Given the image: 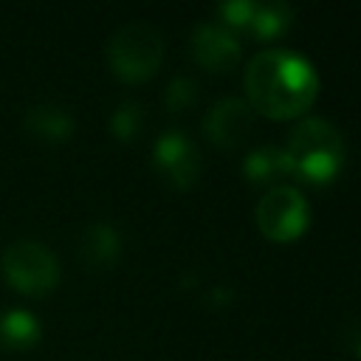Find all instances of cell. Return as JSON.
<instances>
[{
	"instance_id": "1",
	"label": "cell",
	"mask_w": 361,
	"mask_h": 361,
	"mask_svg": "<svg viewBox=\"0 0 361 361\" xmlns=\"http://www.w3.org/2000/svg\"><path fill=\"white\" fill-rule=\"evenodd\" d=\"M319 79L310 62L288 48H265L245 68V93L254 110L285 118L310 107Z\"/></svg>"
},
{
	"instance_id": "2",
	"label": "cell",
	"mask_w": 361,
	"mask_h": 361,
	"mask_svg": "<svg viewBox=\"0 0 361 361\" xmlns=\"http://www.w3.org/2000/svg\"><path fill=\"white\" fill-rule=\"evenodd\" d=\"M285 152L293 172L310 180H330L344 161V141L330 121L305 118L290 130Z\"/></svg>"
},
{
	"instance_id": "3",
	"label": "cell",
	"mask_w": 361,
	"mask_h": 361,
	"mask_svg": "<svg viewBox=\"0 0 361 361\" xmlns=\"http://www.w3.org/2000/svg\"><path fill=\"white\" fill-rule=\"evenodd\" d=\"M164 56V39L158 28L144 20L121 25L107 42V59L113 71L124 79H144L149 76Z\"/></svg>"
},
{
	"instance_id": "4",
	"label": "cell",
	"mask_w": 361,
	"mask_h": 361,
	"mask_svg": "<svg viewBox=\"0 0 361 361\" xmlns=\"http://www.w3.org/2000/svg\"><path fill=\"white\" fill-rule=\"evenodd\" d=\"M3 274L23 293H45L59 279V259L54 251L31 237H20L3 248Z\"/></svg>"
},
{
	"instance_id": "5",
	"label": "cell",
	"mask_w": 361,
	"mask_h": 361,
	"mask_svg": "<svg viewBox=\"0 0 361 361\" xmlns=\"http://www.w3.org/2000/svg\"><path fill=\"white\" fill-rule=\"evenodd\" d=\"M307 200L296 186H271L257 203V223L271 240H293L307 226Z\"/></svg>"
},
{
	"instance_id": "6",
	"label": "cell",
	"mask_w": 361,
	"mask_h": 361,
	"mask_svg": "<svg viewBox=\"0 0 361 361\" xmlns=\"http://www.w3.org/2000/svg\"><path fill=\"white\" fill-rule=\"evenodd\" d=\"M254 127V107L243 99L226 96L212 104L206 116V133L220 147H237L245 141V135Z\"/></svg>"
},
{
	"instance_id": "7",
	"label": "cell",
	"mask_w": 361,
	"mask_h": 361,
	"mask_svg": "<svg viewBox=\"0 0 361 361\" xmlns=\"http://www.w3.org/2000/svg\"><path fill=\"white\" fill-rule=\"evenodd\" d=\"M192 54L209 71H223L237 62L240 45L234 34L220 23H197L192 31Z\"/></svg>"
},
{
	"instance_id": "8",
	"label": "cell",
	"mask_w": 361,
	"mask_h": 361,
	"mask_svg": "<svg viewBox=\"0 0 361 361\" xmlns=\"http://www.w3.org/2000/svg\"><path fill=\"white\" fill-rule=\"evenodd\" d=\"M155 164L164 169V175L178 183L186 186L195 180L197 175V152L192 147V141L186 138V133L180 130H166L158 141H155Z\"/></svg>"
},
{
	"instance_id": "9",
	"label": "cell",
	"mask_w": 361,
	"mask_h": 361,
	"mask_svg": "<svg viewBox=\"0 0 361 361\" xmlns=\"http://www.w3.org/2000/svg\"><path fill=\"white\" fill-rule=\"evenodd\" d=\"M121 251V234L113 223H90L79 234V257L87 268H107Z\"/></svg>"
},
{
	"instance_id": "10",
	"label": "cell",
	"mask_w": 361,
	"mask_h": 361,
	"mask_svg": "<svg viewBox=\"0 0 361 361\" xmlns=\"http://www.w3.org/2000/svg\"><path fill=\"white\" fill-rule=\"evenodd\" d=\"M25 130L39 138V141H65L71 133H73V116L68 107L56 104V102H39L34 107L25 110V118H23Z\"/></svg>"
},
{
	"instance_id": "11",
	"label": "cell",
	"mask_w": 361,
	"mask_h": 361,
	"mask_svg": "<svg viewBox=\"0 0 361 361\" xmlns=\"http://www.w3.org/2000/svg\"><path fill=\"white\" fill-rule=\"evenodd\" d=\"M42 333L39 319L25 307H8L0 313V344L11 350H25L37 344Z\"/></svg>"
},
{
	"instance_id": "12",
	"label": "cell",
	"mask_w": 361,
	"mask_h": 361,
	"mask_svg": "<svg viewBox=\"0 0 361 361\" xmlns=\"http://www.w3.org/2000/svg\"><path fill=\"white\" fill-rule=\"evenodd\" d=\"M243 169H245L254 180H265V178H271V175L293 172L288 152H285V149H279V147H271V144L257 147L254 152H248V158H245Z\"/></svg>"
},
{
	"instance_id": "13",
	"label": "cell",
	"mask_w": 361,
	"mask_h": 361,
	"mask_svg": "<svg viewBox=\"0 0 361 361\" xmlns=\"http://www.w3.org/2000/svg\"><path fill=\"white\" fill-rule=\"evenodd\" d=\"M288 17H290V8H288L285 3H262V6L254 3L251 17H248V25H251L257 34L271 37V34H276V31L285 28Z\"/></svg>"
},
{
	"instance_id": "14",
	"label": "cell",
	"mask_w": 361,
	"mask_h": 361,
	"mask_svg": "<svg viewBox=\"0 0 361 361\" xmlns=\"http://www.w3.org/2000/svg\"><path fill=\"white\" fill-rule=\"evenodd\" d=\"M141 121H144V110L138 102H121L113 116H110V130L118 135V138H133L138 130H141Z\"/></svg>"
},
{
	"instance_id": "15",
	"label": "cell",
	"mask_w": 361,
	"mask_h": 361,
	"mask_svg": "<svg viewBox=\"0 0 361 361\" xmlns=\"http://www.w3.org/2000/svg\"><path fill=\"white\" fill-rule=\"evenodd\" d=\"M195 102V82L189 76H175L169 85H166V104L172 110H183Z\"/></svg>"
},
{
	"instance_id": "16",
	"label": "cell",
	"mask_w": 361,
	"mask_h": 361,
	"mask_svg": "<svg viewBox=\"0 0 361 361\" xmlns=\"http://www.w3.org/2000/svg\"><path fill=\"white\" fill-rule=\"evenodd\" d=\"M251 8H254V3H223L220 6V11L231 20V23H237V25H245L248 23V17H251Z\"/></svg>"
},
{
	"instance_id": "17",
	"label": "cell",
	"mask_w": 361,
	"mask_h": 361,
	"mask_svg": "<svg viewBox=\"0 0 361 361\" xmlns=\"http://www.w3.org/2000/svg\"><path fill=\"white\" fill-rule=\"evenodd\" d=\"M344 338H347V344H350V350L361 358V322H353L350 327H347V333H344Z\"/></svg>"
}]
</instances>
